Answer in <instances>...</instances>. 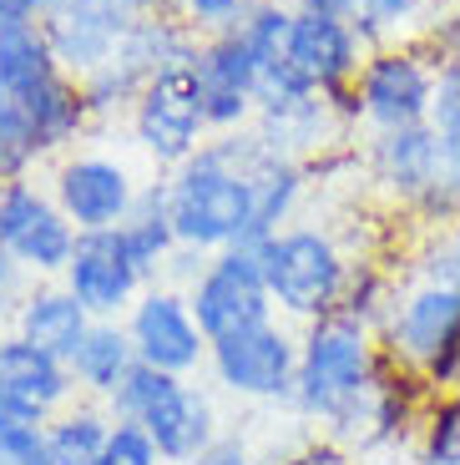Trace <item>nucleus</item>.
<instances>
[{"instance_id":"nucleus-11","label":"nucleus","mask_w":460,"mask_h":465,"mask_svg":"<svg viewBox=\"0 0 460 465\" xmlns=\"http://www.w3.org/2000/svg\"><path fill=\"white\" fill-rule=\"evenodd\" d=\"M197 324L207 339H228L243 329H258L268 319H278L274 299H268V279L258 263V248H223L207 258L203 279L187 289Z\"/></svg>"},{"instance_id":"nucleus-8","label":"nucleus","mask_w":460,"mask_h":465,"mask_svg":"<svg viewBox=\"0 0 460 465\" xmlns=\"http://www.w3.org/2000/svg\"><path fill=\"white\" fill-rule=\"evenodd\" d=\"M207 370H213V380L238 400L288 405V400H294V380H299V339L288 334L278 319H268V324H258V329L213 339Z\"/></svg>"},{"instance_id":"nucleus-24","label":"nucleus","mask_w":460,"mask_h":465,"mask_svg":"<svg viewBox=\"0 0 460 465\" xmlns=\"http://www.w3.org/2000/svg\"><path fill=\"white\" fill-rule=\"evenodd\" d=\"M56 71H61V61H56V51H51L41 21L0 25V92L11 96V102H21L35 86H46Z\"/></svg>"},{"instance_id":"nucleus-36","label":"nucleus","mask_w":460,"mask_h":465,"mask_svg":"<svg viewBox=\"0 0 460 465\" xmlns=\"http://www.w3.org/2000/svg\"><path fill=\"white\" fill-rule=\"evenodd\" d=\"M31 273H25L21 263H15L5 248H0V324H11V314H15V303L25 299V289H31Z\"/></svg>"},{"instance_id":"nucleus-10","label":"nucleus","mask_w":460,"mask_h":465,"mask_svg":"<svg viewBox=\"0 0 460 465\" xmlns=\"http://www.w3.org/2000/svg\"><path fill=\"white\" fill-rule=\"evenodd\" d=\"M51 198L56 208L71 218L76 232H106V228H122L137 203L142 183L132 177V167L122 157L102 147H76L66 157H56L51 167Z\"/></svg>"},{"instance_id":"nucleus-5","label":"nucleus","mask_w":460,"mask_h":465,"mask_svg":"<svg viewBox=\"0 0 460 465\" xmlns=\"http://www.w3.org/2000/svg\"><path fill=\"white\" fill-rule=\"evenodd\" d=\"M385 360L425 380L430 395L460 390V283L405 279L390 319L380 324Z\"/></svg>"},{"instance_id":"nucleus-7","label":"nucleus","mask_w":460,"mask_h":465,"mask_svg":"<svg viewBox=\"0 0 460 465\" xmlns=\"http://www.w3.org/2000/svg\"><path fill=\"white\" fill-rule=\"evenodd\" d=\"M435 76H440V56L420 35L415 41L375 46L355 76L359 122L369 132H395V127H420V122H430Z\"/></svg>"},{"instance_id":"nucleus-14","label":"nucleus","mask_w":460,"mask_h":465,"mask_svg":"<svg viewBox=\"0 0 460 465\" xmlns=\"http://www.w3.org/2000/svg\"><path fill=\"white\" fill-rule=\"evenodd\" d=\"M193 71H197V86H203L207 127L213 132L254 127V82L264 71V61L248 51L238 25H228L218 35H203V51H197Z\"/></svg>"},{"instance_id":"nucleus-3","label":"nucleus","mask_w":460,"mask_h":465,"mask_svg":"<svg viewBox=\"0 0 460 465\" xmlns=\"http://www.w3.org/2000/svg\"><path fill=\"white\" fill-rule=\"evenodd\" d=\"M380 370H385V349L375 329H365L349 314L314 319L299 334V380H294L288 405L304 420L334 425L369 384L380 380Z\"/></svg>"},{"instance_id":"nucleus-31","label":"nucleus","mask_w":460,"mask_h":465,"mask_svg":"<svg viewBox=\"0 0 460 465\" xmlns=\"http://www.w3.org/2000/svg\"><path fill=\"white\" fill-rule=\"evenodd\" d=\"M102 465H167L147 430L137 420H112V435H106V450H102Z\"/></svg>"},{"instance_id":"nucleus-34","label":"nucleus","mask_w":460,"mask_h":465,"mask_svg":"<svg viewBox=\"0 0 460 465\" xmlns=\"http://www.w3.org/2000/svg\"><path fill=\"white\" fill-rule=\"evenodd\" d=\"M0 465H51L46 425H35V430H11V435H0Z\"/></svg>"},{"instance_id":"nucleus-12","label":"nucleus","mask_w":460,"mask_h":465,"mask_svg":"<svg viewBox=\"0 0 460 465\" xmlns=\"http://www.w3.org/2000/svg\"><path fill=\"white\" fill-rule=\"evenodd\" d=\"M122 324H127L132 344H137V360L152 364V370H167V374L193 380V374L207 364L213 339L203 334L187 293L173 289V283H147Z\"/></svg>"},{"instance_id":"nucleus-38","label":"nucleus","mask_w":460,"mask_h":465,"mask_svg":"<svg viewBox=\"0 0 460 465\" xmlns=\"http://www.w3.org/2000/svg\"><path fill=\"white\" fill-rule=\"evenodd\" d=\"M35 425H46V415L35 405H25V400L5 395L0 390V435H11V430H35Z\"/></svg>"},{"instance_id":"nucleus-15","label":"nucleus","mask_w":460,"mask_h":465,"mask_svg":"<svg viewBox=\"0 0 460 465\" xmlns=\"http://www.w3.org/2000/svg\"><path fill=\"white\" fill-rule=\"evenodd\" d=\"M76 303L92 319H127V309L137 303V293L147 289L142 273L132 268V258L122 253L116 228L106 232H76V253H71L66 273H61Z\"/></svg>"},{"instance_id":"nucleus-33","label":"nucleus","mask_w":460,"mask_h":465,"mask_svg":"<svg viewBox=\"0 0 460 465\" xmlns=\"http://www.w3.org/2000/svg\"><path fill=\"white\" fill-rule=\"evenodd\" d=\"M248 5H254V0H183L177 15H183L197 35H218V31H228V25H238Z\"/></svg>"},{"instance_id":"nucleus-41","label":"nucleus","mask_w":460,"mask_h":465,"mask_svg":"<svg viewBox=\"0 0 460 465\" xmlns=\"http://www.w3.org/2000/svg\"><path fill=\"white\" fill-rule=\"evenodd\" d=\"M268 465H319V450H304V455H284V460H268Z\"/></svg>"},{"instance_id":"nucleus-9","label":"nucleus","mask_w":460,"mask_h":465,"mask_svg":"<svg viewBox=\"0 0 460 465\" xmlns=\"http://www.w3.org/2000/svg\"><path fill=\"white\" fill-rule=\"evenodd\" d=\"M0 248L31 273V279H61L76 253V228L56 208L51 187L35 177L0 183Z\"/></svg>"},{"instance_id":"nucleus-37","label":"nucleus","mask_w":460,"mask_h":465,"mask_svg":"<svg viewBox=\"0 0 460 465\" xmlns=\"http://www.w3.org/2000/svg\"><path fill=\"white\" fill-rule=\"evenodd\" d=\"M193 465H254V450H248L243 435H218Z\"/></svg>"},{"instance_id":"nucleus-2","label":"nucleus","mask_w":460,"mask_h":465,"mask_svg":"<svg viewBox=\"0 0 460 465\" xmlns=\"http://www.w3.org/2000/svg\"><path fill=\"white\" fill-rule=\"evenodd\" d=\"M359 157H365L369 183L415 223L440 232L460 223V142L440 137L430 122L369 132Z\"/></svg>"},{"instance_id":"nucleus-39","label":"nucleus","mask_w":460,"mask_h":465,"mask_svg":"<svg viewBox=\"0 0 460 465\" xmlns=\"http://www.w3.org/2000/svg\"><path fill=\"white\" fill-rule=\"evenodd\" d=\"M56 0H0V25H15V21H41Z\"/></svg>"},{"instance_id":"nucleus-18","label":"nucleus","mask_w":460,"mask_h":465,"mask_svg":"<svg viewBox=\"0 0 460 465\" xmlns=\"http://www.w3.org/2000/svg\"><path fill=\"white\" fill-rule=\"evenodd\" d=\"M0 390L25 405H35L41 415H61L66 405H76V374H71L66 360H56L51 349L31 344L25 334L5 329L0 334Z\"/></svg>"},{"instance_id":"nucleus-20","label":"nucleus","mask_w":460,"mask_h":465,"mask_svg":"<svg viewBox=\"0 0 460 465\" xmlns=\"http://www.w3.org/2000/svg\"><path fill=\"white\" fill-rule=\"evenodd\" d=\"M92 324L96 319L81 309L76 293H71L61 279H35L31 289H25V299L15 303V314H11L15 334H25L31 344H41V349H51V354L66 360V364H71V354L81 349V339H86Z\"/></svg>"},{"instance_id":"nucleus-40","label":"nucleus","mask_w":460,"mask_h":465,"mask_svg":"<svg viewBox=\"0 0 460 465\" xmlns=\"http://www.w3.org/2000/svg\"><path fill=\"white\" fill-rule=\"evenodd\" d=\"M355 5H359V0H294V11L334 15V21H355Z\"/></svg>"},{"instance_id":"nucleus-19","label":"nucleus","mask_w":460,"mask_h":465,"mask_svg":"<svg viewBox=\"0 0 460 465\" xmlns=\"http://www.w3.org/2000/svg\"><path fill=\"white\" fill-rule=\"evenodd\" d=\"M15 106H21L41 157H66V152H76V142L96 127L92 106H86V92H81V82L66 76V71H56L46 86L25 92Z\"/></svg>"},{"instance_id":"nucleus-17","label":"nucleus","mask_w":460,"mask_h":465,"mask_svg":"<svg viewBox=\"0 0 460 465\" xmlns=\"http://www.w3.org/2000/svg\"><path fill=\"white\" fill-rule=\"evenodd\" d=\"M142 430L157 440L162 460L167 465H193L207 445L218 440V410H213V395L193 380H177L147 415L137 420Z\"/></svg>"},{"instance_id":"nucleus-16","label":"nucleus","mask_w":460,"mask_h":465,"mask_svg":"<svg viewBox=\"0 0 460 465\" xmlns=\"http://www.w3.org/2000/svg\"><path fill=\"white\" fill-rule=\"evenodd\" d=\"M369 46L359 41V31L349 21H334V15H309L294 11V25H288L284 41V61L299 71L314 92H339L359 76Z\"/></svg>"},{"instance_id":"nucleus-25","label":"nucleus","mask_w":460,"mask_h":465,"mask_svg":"<svg viewBox=\"0 0 460 465\" xmlns=\"http://www.w3.org/2000/svg\"><path fill=\"white\" fill-rule=\"evenodd\" d=\"M106 435H112V415L76 400V405H66L61 415L46 420L51 465H102Z\"/></svg>"},{"instance_id":"nucleus-26","label":"nucleus","mask_w":460,"mask_h":465,"mask_svg":"<svg viewBox=\"0 0 460 465\" xmlns=\"http://www.w3.org/2000/svg\"><path fill=\"white\" fill-rule=\"evenodd\" d=\"M435 21V0H359L355 5V31L369 51L390 46V41H415L425 35V25Z\"/></svg>"},{"instance_id":"nucleus-1","label":"nucleus","mask_w":460,"mask_h":465,"mask_svg":"<svg viewBox=\"0 0 460 465\" xmlns=\"http://www.w3.org/2000/svg\"><path fill=\"white\" fill-rule=\"evenodd\" d=\"M268 142L254 127L213 132L203 147L173 167L167 177V213H173L177 243L197 253H223V248H254V187L248 167L264 157Z\"/></svg>"},{"instance_id":"nucleus-30","label":"nucleus","mask_w":460,"mask_h":465,"mask_svg":"<svg viewBox=\"0 0 460 465\" xmlns=\"http://www.w3.org/2000/svg\"><path fill=\"white\" fill-rule=\"evenodd\" d=\"M177 380H183V374H167V370H152V364H137V370L127 374V384L106 400V415H112V420H142Z\"/></svg>"},{"instance_id":"nucleus-43","label":"nucleus","mask_w":460,"mask_h":465,"mask_svg":"<svg viewBox=\"0 0 460 465\" xmlns=\"http://www.w3.org/2000/svg\"><path fill=\"white\" fill-rule=\"evenodd\" d=\"M445 238H450V248H455V253H460V223H455V228L445 232Z\"/></svg>"},{"instance_id":"nucleus-21","label":"nucleus","mask_w":460,"mask_h":465,"mask_svg":"<svg viewBox=\"0 0 460 465\" xmlns=\"http://www.w3.org/2000/svg\"><path fill=\"white\" fill-rule=\"evenodd\" d=\"M122 238V253L132 258V268L142 273V283H162V268L167 258L177 253V228H173V213H167V177L157 183H142L137 203H132L127 223L116 228Z\"/></svg>"},{"instance_id":"nucleus-13","label":"nucleus","mask_w":460,"mask_h":465,"mask_svg":"<svg viewBox=\"0 0 460 465\" xmlns=\"http://www.w3.org/2000/svg\"><path fill=\"white\" fill-rule=\"evenodd\" d=\"M147 15V0H56L41 15L51 51H56L66 76H92L96 66L116 56L122 35Z\"/></svg>"},{"instance_id":"nucleus-22","label":"nucleus","mask_w":460,"mask_h":465,"mask_svg":"<svg viewBox=\"0 0 460 465\" xmlns=\"http://www.w3.org/2000/svg\"><path fill=\"white\" fill-rule=\"evenodd\" d=\"M248 187H254V248H258L278 228L299 223V203L309 193V167L264 147V157L248 167Z\"/></svg>"},{"instance_id":"nucleus-42","label":"nucleus","mask_w":460,"mask_h":465,"mask_svg":"<svg viewBox=\"0 0 460 465\" xmlns=\"http://www.w3.org/2000/svg\"><path fill=\"white\" fill-rule=\"evenodd\" d=\"M147 11H167V15H177V11H183V0H147Z\"/></svg>"},{"instance_id":"nucleus-4","label":"nucleus","mask_w":460,"mask_h":465,"mask_svg":"<svg viewBox=\"0 0 460 465\" xmlns=\"http://www.w3.org/2000/svg\"><path fill=\"white\" fill-rule=\"evenodd\" d=\"M258 263L268 279V299L284 319L314 324L345 309L349 279H355V258L334 238L324 223H288L274 238L258 243Z\"/></svg>"},{"instance_id":"nucleus-6","label":"nucleus","mask_w":460,"mask_h":465,"mask_svg":"<svg viewBox=\"0 0 460 465\" xmlns=\"http://www.w3.org/2000/svg\"><path fill=\"white\" fill-rule=\"evenodd\" d=\"M127 132H132V147L147 157L157 173H173L213 137L207 127V106H203V86H197V71L193 66H173V71H157L142 96L132 102L127 112Z\"/></svg>"},{"instance_id":"nucleus-23","label":"nucleus","mask_w":460,"mask_h":465,"mask_svg":"<svg viewBox=\"0 0 460 465\" xmlns=\"http://www.w3.org/2000/svg\"><path fill=\"white\" fill-rule=\"evenodd\" d=\"M137 364V344H132L122 319H96L81 339V349L71 354V374H76V390L86 400H112Z\"/></svg>"},{"instance_id":"nucleus-29","label":"nucleus","mask_w":460,"mask_h":465,"mask_svg":"<svg viewBox=\"0 0 460 465\" xmlns=\"http://www.w3.org/2000/svg\"><path fill=\"white\" fill-rule=\"evenodd\" d=\"M288 25H294V0H254L238 21V35L248 41L258 61H278L284 56V41H288Z\"/></svg>"},{"instance_id":"nucleus-27","label":"nucleus","mask_w":460,"mask_h":465,"mask_svg":"<svg viewBox=\"0 0 460 465\" xmlns=\"http://www.w3.org/2000/svg\"><path fill=\"white\" fill-rule=\"evenodd\" d=\"M415 455L420 465H460V390L430 395L420 430H415Z\"/></svg>"},{"instance_id":"nucleus-35","label":"nucleus","mask_w":460,"mask_h":465,"mask_svg":"<svg viewBox=\"0 0 460 465\" xmlns=\"http://www.w3.org/2000/svg\"><path fill=\"white\" fill-rule=\"evenodd\" d=\"M420 41H425L440 61H460V0L425 25V35H420Z\"/></svg>"},{"instance_id":"nucleus-32","label":"nucleus","mask_w":460,"mask_h":465,"mask_svg":"<svg viewBox=\"0 0 460 465\" xmlns=\"http://www.w3.org/2000/svg\"><path fill=\"white\" fill-rule=\"evenodd\" d=\"M430 127H435L440 137L460 142V61H440L435 102H430Z\"/></svg>"},{"instance_id":"nucleus-28","label":"nucleus","mask_w":460,"mask_h":465,"mask_svg":"<svg viewBox=\"0 0 460 465\" xmlns=\"http://www.w3.org/2000/svg\"><path fill=\"white\" fill-rule=\"evenodd\" d=\"M395 299H400V279H395L390 268L355 263V279H349V293H345V309H339V314L359 319L365 329H375V334H380V324L390 319Z\"/></svg>"}]
</instances>
